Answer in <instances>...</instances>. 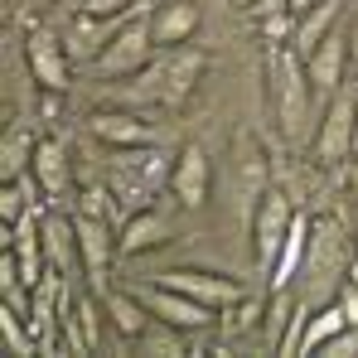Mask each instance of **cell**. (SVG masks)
<instances>
[{"instance_id": "obj_1", "label": "cell", "mask_w": 358, "mask_h": 358, "mask_svg": "<svg viewBox=\"0 0 358 358\" xmlns=\"http://www.w3.org/2000/svg\"><path fill=\"white\" fill-rule=\"evenodd\" d=\"M266 102L291 145H315V83L296 44H266Z\"/></svg>"}, {"instance_id": "obj_2", "label": "cell", "mask_w": 358, "mask_h": 358, "mask_svg": "<svg viewBox=\"0 0 358 358\" xmlns=\"http://www.w3.org/2000/svg\"><path fill=\"white\" fill-rule=\"evenodd\" d=\"M203 68H208V54L203 49H189V44L160 49V59H150V68L136 73V92L150 97V102H160V107H184L194 97Z\"/></svg>"}, {"instance_id": "obj_3", "label": "cell", "mask_w": 358, "mask_h": 358, "mask_svg": "<svg viewBox=\"0 0 358 358\" xmlns=\"http://www.w3.org/2000/svg\"><path fill=\"white\" fill-rule=\"evenodd\" d=\"M305 262H310V296H339V286L349 281V266H354V233H344L334 218H320L310 223V247H305Z\"/></svg>"}, {"instance_id": "obj_4", "label": "cell", "mask_w": 358, "mask_h": 358, "mask_svg": "<svg viewBox=\"0 0 358 358\" xmlns=\"http://www.w3.org/2000/svg\"><path fill=\"white\" fill-rule=\"evenodd\" d=\"M296 218L300 213H296V203H291V194L266 189V194L257 199V208H252V257H257V276H271V266H276L281 247L291 238Z\"/></svg>"}, {"instance_id": "obj_5", "label": "cell", "mask_w": 358, "mask_h": 358, "mask_svg": "<svg viewBox=\"0 0 358 358\" xmlns=\"http://www.w3.org/2000/svg\"><path fill=\"white\" fill-rule=\"evenodd\" d=\"M150 59H155V34H150V15L145 10H136L126 24H121L117 34H112V44L97 54V73L102 78H136L141 68H150Z\"/></svg>"}, {"instance_id": "obj_6", "label": "cell", "mask_w": 358, "mask_h": 358, "mask_svg": "<svg viewBox=\"0 0 358 358\" xmlns=\"http://www.w3.org/2000/svg\"><path fill=\"white\" fill-rule=\"evenodd\" d=\"M24 68L39 83V92L59 97V92H68V78H73V54H68V44L54 29L29 24V34H24Z\"/></svg>"}, {"instance_id": "obj_7", "label": "cell", "mask_w": 358, "mask_h": 358, "mask_svg": "<svg viewBox=\"0 0 358 358\" xmlns=\"http://www.w3.org/2000/svg\"><path fill=\"white\" fill-rule=\"evenodd\" d=\"M136 296L145 300V310L155 315V320H165V324H175L184 334H199V329H208L213 324V305H203V300L184 296L175 286H165V281H145V286H136Z\"/></svg>"}, {"instance_id": "obj_8", "label": "cell", "mask_w": 358, "mask_h": 358, "mask_svg": "<svg viewBox=\"0 0 358 358\" xmlns=\"http://www.w3.org/2000/svg\"><path fill=\"white\" fill-rule=\"evenodd\" d=\"M354 117H358V102L349 92H334L329 107L320 112V126H315V155H320V165H344L354 155Z\"/></svg>"}, {"instance_id": "obj_9", "label": "cell", "mask_w": 358, "mask_h": 358, "mask_svg": "<svg viewBox=\"0 0 358 358\" xmlns=\"http://www.w3.org/2000/svg\"><path fill=\"white\" fill-rule=\"evenodd\" d=\"M78 223V252H83V276H87V286L102 296L107 291V271H112V257H121L117 238H112V228H107V218L102 213H78L73 218Z\"/></svg>"}, {"instance_id": "obj_10", "label": "cell", "mask_w": 358, "mask_h": 358, "mask_svg": "<svg viewBox=\"0 0 358 358\" xmlns=\"http://www.w3.org/2000/svg\"><path fill=\"white\" fill-rule=\"evenodd\" d=\"M24 320H29L39 349H44V354H59V349H63V344H59V324H63V276H59V271H49V276L29 291Z\"/></svg>"}, {"instance_id": "obj_11", "label": "cell", "mask_w": 358, "mask_h": 358, "mask_svg": "<svg viewBox=\"0 0 358 358\" xmlns=\"http://www.w3.org/2000/svg\"><path fill=\"white\" fill-rule=\"evenodd\" d=\"M170 194L179 199V208H203L213 194V165L203 155V145H179L175 170H170Z\"/></svg>"}, {"instance_id": "obj_12", "label": "cell", "mask_w": 358, "mask_h": 358, "mask_svg": "<svg viewBox=\"0 0 358 358\" xmlns=\"http://www.w3.org/2000/svg\"><path fill=\"white\" fill-rule=\"evenodd\" d=\"M305 68H310L315 97H334L339 92V78L349 73V24H334L315 44V54H305Z\"/></svg>"}, {"instance_id": "obj_13", "label": "cell", "mask_w": 358, "mask_h": 358, "mask_svg": "<svg viewBox=\"0 0 358 358\" xmlns=\"http://www.w3.org/2000/svg\"><path fill=\"white\" fill-rule=\"evenodd\" d=\"M145 15H150L155 49H179V44H189V39L199 34V24H203V10H199L194 0H160V5L145 10Z\"/></svg>"}, {"instance_id": "obj_14", "label": "cell", "mask_w": 358, "mask_h": 358, "mask_svg": "<svg viewBox=\"0 0 358 358\" xmlns=\"http://www.w3.org/2000/svg\"><path fill=\"white\" fill-rule=\"evenodd\" d=\"M160 281L175 286V291H184V296L203 300V305H213V310H228V305L242 300V286L233 281V276H218V271H189V266H175V271H165Z\"/></svg>"}, {"instance_id": "obj_15", "label": "cell", "mask_w": 358, "mask_h": 358, "mask_svg": "<svg viewBox=\"0 0 358 358\" xmlns=\"http://www.w3.org/2000/svg\"><path fill=\"white\" fill-rule=\"evenodd\" d=\"M131 20V15H126ZM126 20H107V15H78L73 20V29L63 34V44H68V54H73V63H97V54L112 44V34H117Z\"/></svg>"}, {"instance_id": "obj_16", "label": "cell", "mask_w": 358, "mask_h": 358, "mask_svg": "<svg viewBox=\"0 0 358 358\" xmlns=\"http://www.w3.org/2000/svg\"><path fill=\"white\" fill-rule=\"evenodd\" d=\"M170 218L165 213H155V208H136V213H126V223H121V257H141V252H155V247H165L170 242Z\"/></svg>"}, {"instance_id": "obj_17", "label": "cell", "mask_w": 358, "mask_h": 358, "mask_svg": "<svg viewBox=\"0 0 358 358\" xmlns=\"http://www.w3.org/2000/svg\"><path fill=\"white\" fill-rule=\"evenodd\" d=\"M39 233H44V252H49V271L73 276L83 266V252H78V223L63 218V213H44L39 218Z\"/></svg>"}, {"instance_id": "obj_18", "label": "cell", "mask_w": 358, "mask_h": 358, "mask_svg": "<svg viewBox=\"0 0 358 358\" xmlns=\"http://www.w3.org/2000/svg\"><path fill=\"white\" fill-rule=\"evenodd\" d=\"M92 136H97L102 145H112V150H136V145H155L150 126H145V121H136L131 112H97V117H92Z\"/></svg>"}, {"instance_id": "obj_19", "label": "cell", "mask_w": 358, "mask_h": 358, "mask_svg": "<svg viewBox=\"0 0 358 358\" xmlns=\"http://www.w3.org/2000/svg\"><path fill=\"white\" fill-rule=\"evenodd\" d=\"M29 175L39 179V189H44V199H59L63 189L73 184V160H68V150H63V141H39V150H34V165H29Z\"/></svg>"}, {"instance_id": "obj_20", "label": "cell", "mask_w": 358, "mask_h": 358, "mask_svg": "<svg viewBox=\"0 0 358 358\" xmlns=\"http://www.w3.org/2000/svg\"><path fill=\"white\" fill-rule=\"evenodd\" d=\"M34 150H39V136H34V126H29V121H15V126L5 131V141H0V179L29 175V165H34Z\"/></svg>"}, {"instance_id": "obj_21", "label": "cell", "mask_w": 358, "mask_h": 358, "mask_svg": "<svg viewBox=\"0 0 358 358\" xmlns=\"http://www.w3.org/2000/svg\"><path fill=\"white\" fill-rule=\"evenodd\" d=\"M102 305H107V320L117 324L126 339H136V334H141V329L155 320V315L145 310V300L136 296V291H112V286H107V291H102Z\"/></svg>"}, {"instance_id": "obj_22", "label": "cell", "mask_w": 358, "mask_h": 358, "mask_svg": "<svg viewBox=\"0 0 358 358\" xmlns=\"http://www.w3.org/2000/svg\"><path fill=\"white\" fill-rule=\"evenodd\" d=\"M131 354H145V358H184L189 344H184V329L165 324V320H150L136 339H131Z\"/></svg>"}, {"instance_id": "obj_23", "label": "cell", "mask_w": 358, "mask_h": 358, "mask_svg": "<svg viewBox=\"0 0 358 358\" xmlns=\"http://www.w3.org/2000/svg\"><path fill=\"white\" fill-rule=\"evenodd\" d=\"M339 15H344V10H339V0H320L315 10H305V15H300V20H296V39H291V44L300 49V59H305V54H315V44L339 24Z\"/></svg>"}, {"instance_id": "obj_24", "label": "cell", "mask_w": 358, "mask_h": 358, "mask_svg": "<svg viewBox=\"0 0 358 358\" xmlns=\"http://www.w3.org/2000/svg\"><path fill=\"white\" fill-rule=\"evenodd\" d=\"M305 247H310V218H296L291 238H286L281 257H276V266H271V276H266V286H271V291H286V286L296 281L300 262H305Z\"/></svg>"}, {"instance_id": "obj_25", "label": "cell", "mask_w": 358, "mask_h": 358, "mask_svg": "<svg viewBox=\"0 0 358 358\" xmlns=\"http://www.w3.org/2000/svg\"><path fill=\"white\" fill-rule=\"evenodd\" d=\"M34 194H44L34 175L5 179V189H0V223H5V228H15L24 213H34Z\"/></svg>"}, {"instance_id": "obj_26", "label": "cell", "mask_w": 358, "mask_h": 358, "mask_svg": "<svg viewBox=\"0 0 358 358\" xmlns=\"http://www.w3.org/2000/svg\"><path fill=\"white\" fill-rule=\"evenodd\" d=\"M0 339H5L10 354H20V358L39 354V339H34V329H29V320H24L20 305H5L0 310Z\"/></svg>"}, {"instance_id": "obj_27", "label": "cell", "mask_w": 358, "mask_h": 358, "mask_svg": "<svg viewBox=\"0 0 358 358\" xmlns=\"http://www.w3.org/2000/svg\"><path fill=\"white\" fill-rule=\"evenodd\" d=\"M349 324V315H344V305L334 300V305H320L315 315H310V324H305V344H300V354H315L324 339H334L339 329Z\"/></svg>"}, {"instance_id": "obj_28", "label": "cell", "mask_w": 358, "mask_h": 358, "mask_svg": "<svg viewBox=\"0 0 358 358\" xmlns=\"http://www.w3.org/2000/svg\"><path fill=\"white\" fill-rule=\"evenodd\" d=\"M291 315H296V296H291V291H276V305L266 310V334L276 339V349H281V339H286Z\"/></svg>"}, {"instance_id": "obj_29", "label": "cell", "mask_w": 358, "mask_h": 358, "mask_svg": "<svg viewBox=\"0 0 358 358\" xmlns=\"http://www.w3.org/2000/svg\"><path fill=\"white\" fill-rule=\"evenodd\" d=\"M257 310H262V305L247 300V296H242L238 305H228V310H218V315H223V334H242V329H252V324H257Z\"/></svg>"}, {"instance_id": "obj_30", "label": "cell", "mask_w": 358, "mask_h": 358, "mask_svg": "<svg viewBox=\"0 0 358 358\" xmlns=\"http://www.w3.org/2000/svg\"><path fill=\"white\" fill-rule=\"evenodd\" d=\"M320 358H354L358 354V324H344L334 339H324L320 349H315Z\"/></svg>"}, {"instance_id": "obj_31", "label": "cell", "mask_w": 358, "mask_h": 358, "mask_svg": "<svg viewBox=\"0 0 358 358\" xmlns=\"http://www.w3.org/2000/svg\"><path fill=\"white\" fill-rule=\"evenodd\" d=\"M83 10L87 15H107V20H126V15L141 10V0H83Z\"/></svg>"}, {"instance_id": "obj_32", "label": "cell", "mask_w": 358, "mask_h": 358, "mask_svg": "<svg viewBox=\"0 0 358 358\" xmlns=\"http://www.w3.org/2000/svg\"><path fill=\"white\" fill-rule=\"evenodd\" d=\"M339 305H344V315H349V324H358V281H344L339 286Z\"/></svg>"}, {"instance_id": "obj_33", "label": "cell", "mask_w": 358, "mask_h": 358, "mask_svg": "<svg viewBox=\"0 0 358 358\" xmlns=\"http://www.w3.org/2000/svg\"><path fill=\"white\" fill-rule=\"evenodd\" d=\"M349 73L358 78V5H354V15H349Z\"/></svg>"}, {"instance_id": "obj_34", "label": "cell", "mask_w": 358, "mask_h": 358, "mask_svg": "<svg viewBox=\"0 0 358 358\" xmlns=\"http://www.w3.org/2000/svg\"><path fill=\"white\" fill-rule=\"evenodd\" d=\"M344 189H349V199L358 203V155H349V170H344Z\"/></svg>"}, {"instance_id": "obj_35", "label": "cell", "mask_w": 358, "mask_h": 358, "mask_svg": "<svg viewBox=\"0 0 358 358\" xmlns=\"http://www.w3.org/2000/svg\"><path fill=\"white\" fill-rule=\"evenodd\" d=\"M315 5H320V0H286V10H291L296 20H300V15H305V10H315Z\"/></svg>"}, {"instance_id": "obj_36", "label": "cell", "mask_w": 358, "mask_h": 358, "mask_svg": "<svg viewBox=\"0 0 358 358\" xmlns=\"http://www.w3.org/2000/svg\"><path fill=\"white\" fill-rule=\"evenodd\" d=\"M233 5H238V10H252V5H257V0H233Z\"/></svg>"}, {"instance_id": "obj_37", "label": "cell", "mask_w": 358, "mask_h": 358, "mask_svg": "<svg viewBox=\"0 0 358 358\" xmlns=\"http://www.w3.org/2000/svg\"><path fill=\"white\" fill-rule=\"evenodd\" d=\"M349 281H358V257H354V266H349Z\"/></svg>"}, {"instance_id": "obj_38", "label": "cell", "mask_w": 358, "mask_h": 358, "mask_svg": "<svg viewBox=\"0 0 358 358\" xmlns=\"http://www.w3.org/2000/svg\"><path fill=\"white\" fill-rule=\"evenodd\" d=\"M354 155H358V117H354Z\"/></svg>"}, {"instance_id": "obj_39", "label": "cell", "mask_w": 358, "mask_h": 358, "mask_svg": "<svg viewBox=\"0 0 358 358\" xmlns=\"http://www.w3.org/2000/svg\"><path fill=\"white\" fill-rule=\"evenodd\" d=\"M354 257H358V228H354Z\"/></svg>"}, {"instance_id": "obj_40", "label": "cell", "mask_w": 358, "mask_h": 358, "mask_svg": "<svg viewBox=\"0 0 358 358\" xmlns=\"http://www.w3.org/2000/svg\"><path fill=\"white\" fill-rule=\"evenodd\" d=\"M29 5H54V0H29Z\"/></svg>"}]
</instances>
